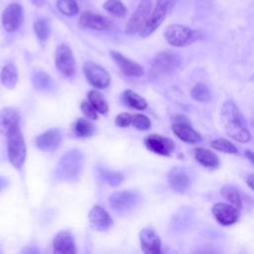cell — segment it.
Returning a JSON list of instances; mask_svg holds the SVG:
<instances>
[{"mask_svg": "<svg viewBox=\"0 0 254 254\" xmlns=\"http://www.w3.org/2000/svg\"><path fill=\"white\" fill-rule=\"evenodd\" d=\"M221 121L225 132L229 137L240 143H247L251 139V134L247 128L245 118L239 108L232 102L223 103L220 111Z\"/></svg>", "mask_w": 254, "mask_h": 254, "instance_id": "6da1fadb", "label": "cell"}, {"mask_svg": "<svg viewBox=\"0 0 254 254\" xmlns=\"http://www.w3.org/2000/svg\"><path fill=\"white\" fill-rule=\"evenodd\" d=\"M166 41L173 47H186L201 38L200 31L192 30L185 25L172 24L164 31Z\"/></svg>", "mask_w": 254, "mask_h": 254, "instance_id": "7a4b0ae2", "label": "cell"}, {"mask_svg": "<svg viewBox=\"0 0 254 254\" xmlns=\"http://www.w3.org/2000/svg\"><path fill=\"white\" fill-rule=\"evenodd\" d=\"M177 0H157L156 6L151 11L146 22L139 31V35L142 38H146L154 33L164 22L168 11L176 5Z\"/></svg>", "mask_w": 254, "mask_h": 254, "instance_id": "3957f363", "label": "cell"}, {"mask_svg": "<svg viewBox=\"0 0 254 254\" xmlns=\"http://www.w3.org/2000/svg\"><path fill=\"white\" fill-rule=\"evenodd\" d=\"M181 57L173 51H164L159 53L153 60L151 65V74L153 77H163L171 74L181 64Z\"/></svg>", "mask_w": 254, "mask_h": 254, "instance_id": "277c9868", "label": "cell"}, {"mask_svg": "<svg viewBox=\"0 0 254 254\" xmlns=\"http://www.w3.org/2000/svg\"><path fill=\"white\" fill-rule=\"evenodd\" d=\"M6 136L9 161L16 169H20L26 159V145L22 132L18 127L10 131Z\"/></svg>", "mask_w": 254, "mask_h": 254, "instance_id": "5b68a950", "label": "cell"}, {"mask_svg": "<svg viewBox=\"0 0 254 254\" xmlns=\"http://www.w3.org/2000/svg\"><path fill=\"white\" fill-rule=\"evenodd\" d=\"M82 165V155L78 150L66 152L60 160L57 175L63 180H70L78 175Z\"/></svg>", "mask_w": 254, "mask_h": 254, "instance_id": "8992f818", "label": "cell"}, {"mask_svg": "<svg viewBox=\"0 0 254 254\" xmlns=\"http://www.w3.org/2000/svg\"><path fill=\"white\" fill-rule=\"evenodd\" d=\"M24 21V10L19 3L8 4L2 12V26L8 33L17 31Z\"/></svg>", "mask_w": 254, "mask_h": 254, "instance_id": "52a82bcc", "label": "cell"}, {"mask_svg": "<svg viewBox=\"0 0 254 254\" xmlns=\"http://www.w3.org/2000/svg\"><path fill=\"white\" fill-rule=\"evenodd\" d=\"M152 0H141L132 16L130 17L125 27V33L128 35H134L139 33L140 29L146 22L148 16L151 13Z\"/></svg>", "mask_w": 254, "mask_h": 254, "instance_id": "ba28073f", "label": "cell"}, {"mask_svg": "<svg viewBox=\"0 0 254 254\" xmlns=\"http://www.w3.org/2000/svg\"><path fill=\"white\" fill-rule=\"evenodd\" d=\"M83 72L87 81L96 88H105L110 82V74L100 65L87 62L83 65Z\"/></svg>", "mask_w": 254, "mask_h": 254, "instance_id": "9c48e42d", "label": "cell"}, {"mask_svg": "<svg viewBox=\"0 0 254 254\" xmlns=\"http://www.w3.org/2000/svg\"><path fill=\"white\" fill-rule=\"evenodd\" d=\"M56 66L65 76H72L75 72V61L70 48L62 44L56 51Z\"/></svg>", "mask_w": 254, "mask_h": 254, "instance_id": "30bf717a", "label": "cell"}, {"mask_svg": "<svg viewBox=\"0 0 254 254\" xmlns=\"http://www.w3.org/2000/svg\"><path fill=\"white\" fill-rule=\"evenodd\" d=\"M239 209L230 203L217 202L212 207V214L216 221L224 226L234 224L239 219Z\"/></svg>", "mask_w": 254, "mask_h": 254, "instance_id": "8fae6325", "label": "cell"}, {"mask_svg": "<svg viewBox=\"0 0 254 254\" xmlns=\"http://www.w3.org/2000/svg\"><path fill=\"white\" fill-rule=\"evenodd\" d=\"M144 144L149 151L161 156H170L175 150L174 142L170 138L159 134L149 135L145 139Z\"/></svg>", "mask_w": 254, "mask_h": 254, "instance_id": "7c38bea8", "label": "cell"}, {"mask_svg": "<svg viewBox=\"0 0 254 254\" xmlns=\"http://www.w3.org/2000/svg\"><path fill=\"white\" fill-rule=\"evenodd\" d=\"M141 248L146 254H159L162 252V243L156 231L151 227H145L140 232Z\"/></svg>", "mask_w": 254, "mask_h": 254, "instance_id": "4fadbf2b", "label": "cell"}, {"mask_svg": "<svg viewBox=\"0 0 254 254\" xmlns=\"http://www.w3.org/2000/svg\"><path fill=\"white\" fill-rule=\"evenodd\" d=\"M111 57L124 74L135 77H140L144 74L143 66L138 63L134 62L133 60L126 58L118 52H111Z\"/></svg>", "mask_w": 254, "mask_h": 254, "instance_id": "5bb4252c", "label": "cell"}, {"mask_svg": "<svg viewBox=\"0 0 254 254\" xmlns=\"http://www.w3.org/2000/svg\"><path fill=\"white\" fill-rule=\"evenodd\" d=\"M78 24L82 28H88L95 31H105L110 27V21L107 18L90 11L81 13L78 19Z\"/></svg>", "mask_w": 254, "mask_h": 254, "instance_id": "9a60e30c", "label": "cell"}, {"mask_svg": "<svg viewBox=\"0 0 254 254\" xmlns=\"http://www.w3.org/2000/svg\"><path fill=\"white\" fill-rule=\"evenodd\" d=\"M54 252L57 254H73L76 252L73 236L68 231L59 232L53 242Z\"/></svg>", "mask_w": 254, "mask_h": 254, "instance_id": "2e32d148", "label": "cell"}, {"mask_svg": "<svg viewBox=\"0 0 254 254\" xmlns=\"http://www.w3.org/2000/svg\"><path fill=\"white\" fill-rule=\"evenodd\" d=\"M62 141V134L58 129H51L36 138V146L44 151L56 150Z\"/></svg>", "mask_w": 254, "mask_h": 254, "instance_id": "e0dca14e", "label": "cell"}, {"mask_svg": "<svg viewBox=\"0 0 254 254\" xmlns=\"http://www.w3.org/2000/svg\"><path fill=\"white\" fill-rule=\"evenodd\" d=\"M20 114L13 107H6L0 111V132L7 135L19 127Z\"/></svg>", "mask_w": 254, "mask_h": 254, "instance_id": "ac0fdd59", "label": "cell"}, {"mask_svg": "<svg viewBox=\"0 0 254 254\" xmlns=\"http://www.w3.org/2000/svg\"><path fill=\"white\" fill-rule=\"evenodd\" d=\"M168 183L174 191L184 192L190 187V180L185 170L174 168L168 174Z\"/></svg>", "mask_w": 254, "mask_h": 254, "instance_id": "d6986e66", "label": "cell"}, {"mask_svg": "<svg viewBox=\"0 0 254 254\" xmlns=\"http://www.w3.org/2000/svg\"><path fill=\"white\" fill-rule=\"evenodd\" d=\"M88 217L92 226L99 231L107 230L112 225V218L101 206H93L89 211Z\"/></svg>", "mask_w": 254, "mask_h": 254, "instance_id": "ffe728a7", "label": "cell"}, {"mask_svg": "<svg viewBox=\"0 0 254 254\" xmlns=\"http://www.w3.org/2000/svg\"><path fill=\"white\" fill-rule=\"evenodd\" d=\"M174 134L183 142L188 144H195L201 141L200 134L192 127L184 122H177L172 126Z\"/></svg>", "mask_w": 254, "mask_h": 254, "instance_id": "44dd1931", "label": "cell"}, {"mask_svg": "<svg viewBox=\"0 0 254 254\" xmlns=\"http://www.w3.org/2000/svg\"><path fill=\"white\" fill-rule=\"evenodd\" d=\"M136 201V194L133 191H116L109 197V203L115 210H125Z\"/></svg>", "mask_w": 254, "mask_h": 254, "instance_id": "7402d4cb", "label": "cell"}, {"mask_svg": "<svg viewBox=\"0 0 254 254\" xmlns=\"http://www.w3.org/2000/svg\"><path fill=\"white\" fill-rule=\"evenodd\" d=\"M193 158L203 167L215 169L219 165V159L216 154L205 148H195L192 152Z\"/></svg>", "mask_w": 254, "mask_h": 254, "instance_id": "603a6c76", "label": "cell"}, {"mask_svg": "<svg viewBox=\"0 0 254 254\" xmlns=\"http://www.w3.org/2000/svg\"><path fill=\"white\" fill-rule=\"evenodd\" d=\"M122 98H123V102L127 106L137 110H144L148 106L147 101L141 95H139L138 93H136L131 89H126L123 92Z\"/></svg>", "mask_w": 254, "mask_h": 254, "instance_id": "cb8c5ba5", "label": "cell"}, {"mask_svg": "<svg viewBox=\"0 0 254 254\" xmlns=\"http://www.w3.org/2000/svg\"><path fill=\"white\" fill-rule=\"evenodd\" d=\"M87 97H88V101L97 112L101 114H105L108 111V103L104 98V96L102 95V93H100L98 90L88 91Z\"/></svg>", "mask_w": 254, "mask_h": 254, "instance_id": "d4e9b609", "label": "cell"}, {"mask_svg": "<svg viewBox=\"0 0 254 254\" xmlns=\"http://www.w3.org/2000/svg\"><path fill=\"white\" fill-rule=\"evenodd\" d=\"M1 81L7 88H13L18 81V72L16 67L9 64H6L1 71Z\"/></svg>", "mask_w": 254, "mask_h": 254, "instance_id": "484cf974", "label": "cell"}, {"mask_svg": "<svg viewBox=\"0 0 254 254\" xmlns=\"http://www.w3.org/2000/svg\"><path fill=\"white\" fill-rule=\"evenodd\" d=\"M220 194L233 206L238 209L242 208V200L236 188L232 186H224L220 190Z\"/></svg>", "mask_w": 254, "mask_h": 254, "instance_id": "4316f807", "label": "cell"}, {"mask_svg": "<svg viewBox=\"0 0 254 254\" xmlns=\"http://www.w3.org/2000/svg\"><path fill=\"white\" fill-rule=\"evenodd\" d=\"M95 126L94 124L87 119L84 118H78L74 125V132L77 137L80 138H86L91 136L94 133Z\"/></svg>", "mask_w": 254, "mask_h": 254, "instance_id": "83f0119b", "label": "cell"}, {"mask_svg": "<svg viewBox=\"0 0 254 254\" xmlns=\"http://www.w3.org/2000/svg\"><path fill=\"white\" fill-rule=\"evenodd\" d=\"M34 32L40 41H47L51 35L50 22L46 18H39L34 22Z\"/></svg>", "mask_w": 254, "mask_h": 254, "instance_id": "f1b7e54d", "label": "cell"}, {"mask_svg": "<svg viewBox=\"0 0 254 254\" xmlns=\"http://www.w3.org/2000/svg\"><path fill=\"white\" fill-rule=\"evenodd\" d=\"M191 98L198 102H209L211 100V92L207 85L202 82L196 83L190 91Z\"/></svg>", "mask_w": 254, "mask_h": 254, "instance_id": "f546056e", "label": "cell"}, {"mask_svg": "<svg viewBox=\"0 0 254 254\" xmlns=\"http://www.w3.org/2000/svg\"><path fill=\"white\" fill-rule=\"evenodd\" d=\"M33 83L40 90H48L53 87L54 80L46 71H37L33 75Z\"/></svg>", "mask_w": 254, "mask_h": 254, "instance_id": "4dcf8cb0", "label": "cell"}, {"mask_svg": "<svg viewBox=\"0 0 254 254\" xmlns=\"http://www.w3.org/2000/svg\"><path fill=\"white\" fill-rule=\"evenodd\" d=\"M103 8L115 17H124L128 12L127 7L120 0H107L104 2Z\"/></svg>", "mask_w": 254, "mask_h": 254, "instance_id": "1f68e13d", "label": "cell"}, {"mask_svg": "<svg viewBox=\"0 0 254 254\" xmlns=\"http://www.w3.org/2000/svg\"><path fill=\"white\" fill-rule=\"evenodd\" d=\"M57 8L62 14L70 17L76 15L79 11V7L75 0H58Z\"/></svg>", "mask_w": 254, "mask_h": 254, "instance_id": "d6a6232c", "label": "cell"}, {"mask_svg": "<svg viewBox=\"0 0 254 254\" xmlns=\"http://www.w3.org/2000/svg\"><path fill=\"white\" fill-rule=\"evenodd\" d=\"M210 146L214 150H217V151H220V152H223L226 154H237L238 153V149L236 148V146L233 143H231L229 140H226L223 138H218V139L211 141Z\"/></svg>", "mask_w": 254, "mask_h": 254, "instance_id": "836d02e7", "label": "cell"}, {"mask_svg": "<svg viewBox=\"0 0 254 254\" xmlns=\"http://www.w3.org/2000/svg\"><path fill=\"white\" fill-rule=\"evenodd\" d=\"M137 130L145 131L151 127L150 119L144 114H135L132 115V123H131Z\"/></svg>", "mask_w": 254, "mask_h": 254, "instance_id": "e575fe53", "label": "cell"}, {"mask_svg": "<svg viewBox=\"0 0 254 254\" xmlns=\"http://www.w3.org/2000/svg\"><path fill=\"white\" fill-rule=\"evenodd\" d=\"M101 176L103 180L110 186H118L123 181V175L119 172H113V171H102Z\"/></svg>", "mask_w": 254, "mask_h": 254, "instance_id": "d590c367", "label": "cell"}, {"mask_svg": "<svg viewBox=\"0 0 254 254\" xmlns=\"http://www.w3.org/2000/svg\"><path fill=\"white\" fill-rule=\"evenodd\" d=\"M80 110L87 119L95 120L97 118V111L94 109V107L90 104L89 101H82L80 104Z\"/></svg>", "mask_w": 254, "mask_h": 254, "instance_id": "8d00e7d4", "label": "cell"}, {"mask_svg": "<svg viewBox=\"0 0 254 254\" xmlns=\"http://www.w3.org/2000/svg\"><path fill=\"white\" fill-rule=\"evenodd\" d=\"M131 123H132V115L126 112L118 114L115 119V124L122 128L128 127L129 125H131Z\"/></svg>", "mask_w": 254, "mask_h": 254, "instance_id": "74e56055", "label": "cell"}, {"mask_svg": "<svg viewBox=\"0 0 254 254\" xmlns=\"http://www.w3.org/2000/svg\"><path fill=\"white\" fill-rule=\"evenodd\" d=\"M246 183L248 185V187L254 190V174H250L247 179H246Z\"/></svg>", "mask_w": 254, "mask_h": 254, "instance_id": "f35d334b", "label": "cell"}, {"mask_svg": "<svg viewBox=\"0 0 254 254\" xmlns=\"http://www.w3.org/2000/svg\"><path fill=\"white\" fill-rule=\"evenodd\" d=\"M245 155H246V157L248 158V160L254 164V152H252V151H250V150H246Z\"/></svg>", "mask_w": 254, "mask_h": 254, "instance_id": "ab89813d", "label": "cell"}, {"mask_svg": "<svg viewBox=\"0 0 254 254\" xmlns=\"http://www.w3.org/2000/svg\"><path fill=\"white\" fill-rule=\"evenodd\" d=\"M32 2L34 3V5L41 6V5L44 3V0H32Z\"/></svg>", "mask_w": 254, "mask_h": 254, "instance_id": "60d3db41", "label": "cell"}, {"mask_svg": "<svg viewBox=\"0 0 254 254\" xmlns=\"http://www.w3.org/2000/svg\"><path fill=\"white\" fill-rule=\"evenodd\" d=\"M3 186H4V180L2 178H0V190L3 188Z\"/></svg>", "mask_w": 254, "mask_h": 254, "instance_id": "b9f144b4", "label": "cell"}]
</instances>
